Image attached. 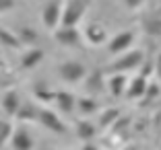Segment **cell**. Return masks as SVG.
I'll use <instances>...</instances> for the list:
<instances>
[{"label":"cell","mask_w":161,"mask_h":150,"mask_svg":"<svg viewBox=\"0 0 161 150\" xmlns=\"http://www.w3.org/2000/svg\"><path fill=\"white\" fill-rule=\"evenodd\" d=\"M43 56H46L43 49H39V47H31V49H27V52L23 54V58H21V66H23L25 70L35 68V66L43 60Z\"/></svg>","instance_id":"obj_14"},{"label":"cell","mask_w":161,"mask_h":150,"mask_svg":"<svg viewBox=\"0 0 161 150\" xmlns=\"http://www.w3.org/2000/svg\"><path fill=\"white\" fill-rule=\"evenodd\" d=\"M118 117H120V111H118L116 107H114V109H108V111H103V115H101L99 126H101V127H108L109 123H114Z\"/></svg>","instance_id":"obj_22"},{"label":"cell","mask_w":161,"mask_h":150,"mask_svg":"<svg viewBox=\"0 0 161 150\" xmlns=\"http://www.w3.org/2000/svg\"><path fill=\"white\" fill-rule=\"evenodd\" d=\"M83 37H85L91 45H101V43L108 41V31H105L99 23H89L85 27V35H83Z\"/></svg>","instance_id":"obj_10"},{"label":"cell","mask_w":161,"mask_h":150,"mask_svg":"<svg viewBox=\"0 0 161 150\" xmlns=\"http://www.w3.org/2000/svg\"><path fill=\"white\" fill-rule=\"evenodd\" d=\"M56 105L58 109H60L62 113H72L76 107V99L72 97V93H68V91H56Z\"/></svg>","instance_id":"obj_13"},{"label":"cell","mask_w":161,"mask_h":150,"mask_svg":"<svg viewBox=\"0 0 161 150\" xmlns=\"http://www.w3.org/2000/svg\"><path fill=\"white\" fill-rule=\"evenodd\" d=\"M142 58H145V56H142L141 49H132V52H126V54H122L118 60L112 62L109 70L114 72V74H124V72H128V70H136L138 66L142 64Z\"/></svg>","instance_id":"obj_2"},{"label":"cell","mask_w":161,"mask_h":150,"mask_svg":"<svg viewBox=\"0 0 161 150\" xmlns=\"http://www.w3.org/2000/svg\"><path fill=\"white\" fill-rule=\"evenodd\" d=\"M126 86H128V78L124 74H112L108 80H105V89L112 97H122L126 95Z\"/></svg>","instance_id":"obj_11"},{"label":"cell","mask_w":161,"mask_h":150,"mask_svg":"<svg viewBox=\"0 0 161 150\" xmlns=\"http://www.w3.org/2000/svg\"><path fill=\"white\" fill-rule=\"evenodd\" d=\"M95 134H97V127H95L91 122L85 119V122L76 123V136H79V138H83V140H91Z\"/></svg>","instance_id":"obj_17"},{"label":"cell","mask_w":161,"mask_h":150,"mask_svg":"<svg viewBox=\"0 0 161 150\" xmlns=\"http://www.w3.org/2000/svg\"><path fill=\"white\" fill-rule=\"evenodd\" d=\"M19 107H21L19 93H17V91H6L4 97H2V109H4V113L8 117H14L17 111H19Z\"/></svg>","instance_id":"obj_12"},{"label":"cell","mask_w":161,"mask_h":150,"mask_svg":"<svg viewBox=\"0 0 161 150\" xmlns=\"http://www.w3.org/2000/svg\"><path fill=\"white\" fill-rule=\"evenodd\" d=\"M62 10H64V2L62 0H50L42 10V23L47 29L56 31L62 23Z\"/></svg>","instance_id":"obj_3"},{"label":"cell","mask_w":161,"mask_h":150,"mask_svg":"<svg viewBox=\"0 0 161 150\" xmlns=\"http://www.w3.org/2000/svg\"><path fill=\"white\" fill-rule=\"evenodd\" d=\"M132 43H134V33L132 31H122V33H118L114 39H109L108 52L109 54H124V52L130 49Z\"/></svg>","instance_id":"obj_7"},{"label":"cell","mask_w":161,"mask_h":150,"mask_svg":"<svg viewBox=\"0 0 161 150\" xmlns=\"http://www.w3.org/2000/svg\"><path fill=\"white\" fill-rule=\"evenodd\" d=\"M0 43L6 45V47H14V49H19V47L23 45L19 35H14L13 31H8V29H4V27H0Z\"/></svg>","instance_id":"obj_16"},{"label":"cell","mask_w":161,"mask_h":150,"mask_svg":"<svg viewBox=\"0 0 161 150\" xmlns=\"http://www.w3.org/2000/svg\"><path fill=\"white\" fill-rule=\"evenodd\" d=\"M145 2H147V0H124V4H126L130 10H138Z\"/></svg>","instance_id":"obj_26"},{"label":"cell","mask_w":161,"mask_h":150,"mask_svg":"<svg viewBox=\"0 0 161 150\" xmlns=\"http://www.w3.org/2000/svg\"><path fill=\"white\" fill-rule=\"evenodd\" d=\"M35 31H29L27 27H21L19 29V39H21V43H31V41H35Z\"/></svg>","instance_id":"obj_24"},{"label":"cell","mask_w":161,"mask_h":150,"mask_svg":"<svg viewBox=\"0 0 161 150\" xmlns=\"http://www.w3.org/2000/svg\"><path fill=\"white\" fill-rule=\"evenodd\" d=\"M39 123L43 127H47L50 132H56V134H64L66 132V126L58 117V113H54L52 109H39Z\"/></svg>","instance_id":"obj_6"},{"label":"cell","mask_w":161,"mask_h":150,"mask_svg":"<svg viewBox=\"0 0 161 150\" xmlns=\"http://www.w3.org/2000/svg\"><path fill=\"white\" fill-rule=\"evenodd\" d=\"M54 39L62 47H80L83 45V35L76 27H58L54 31Z\"/></svg>","instance_id":"obj_5"},{"label":"cell","mask_w":161,"mask_h":150,"mask_svg":"<svg viewBox=\"0 0 161 150\" xmlns=\"http://www.w3.org/2000/svg\"><path fill=\"white\" fill-rule=\"evenodd\" d=\"M10 148L13 150H31L33 148V138L27 127H17L10 136Z\"/></svg>","instance_id":"obj_8"},{"label":"cell","mask_w":161,"mask_h":150,"mask_svg":"<svg viewBox=\"0 0 161 150\" xmlns=\"http://www.w3.org/2000/svg\"><path fill=\"white\" fill-rule=\"evenodd\" d=\"M153 64H155V76L159 78V82H161V54L157 56V60L153 62Z\"/></svg>","instance_id":"obj_28"},{"label":"cell","mask_w":161,"mask_h":150,"mask_svg":"<svg viewBox=\"0 0 161 150\" xmlns=\"http://www.w3.org/2000/svg\"><path fill=\"white\" fill-rule=\"evenodd\" d=\"M14 117L19 122H37L39 119V107L37 105H31V103H21L19 111Z\"/></svg>","instance_id":"obj_15"},{"label":"cell","mask_w":161,"mask_h":150,"mask_svg":"<svg viewBox=\"0 0 161 150\" xmlns=\"http://www.w3.org/2000/svg\"><path fill=\"white\" fill-rule=\"evenodd\" d=\"M33 95H35V99H39V101H43V103L56 101V93H54V91H50L46 85H35Z\"/></svg>","instance_id":"obj_19"},{"label":"cell","mask_w":161,"mask_h":150,"mask_svg":"<svg viewBox=\"0 0 161 150\" xmlns=\"http://www.w3.org/2000/svg\"><path fill=\"white\" fill-rule=\"evenodd\" d=\"M147 78L145 76H134L132 80H128V86H126V97L132 99V101H141L147 93Z\"/></svg>","instance_id":"obj_9"},{"label":"cell","mask_w":161,"mask_h":150,"mask_svg":"<svg viewBox=\"0 0 161 150\" xmlns=\"http://www.w3.org/2000/svg\"><path fill=\"white\" fill-rule=\"evenodd\" d=\"M147 31L151 33V35H161V21H149Z\"/></svg>","instance_id":"obj_25"},{"label":"cell","mask_w":161,"mask_h":150,"mask_svg":"<svg viewBox=\"0 0 161 150\" xmlns=\"http://www.w3.org/2000/svg\"><path fill=\"white\" fill-rule=\"evenodd\" d=\"M10 8H14V0H0V13H8Z\"/></svg>","instance_id":"obj_27"},{"label":"cell","mask_w":161,"mask_h":150,"mask_svg":"<svg viewBox=\"0 0 161 150\" xmlns=\"http://www.w3.org/2000/svg\"><path fill=\"white\" fill-rule=\"evenodd\" d=\"M14 127L10 126L6 119H0V146L6 144V142H10V136H13Z\"/></svg>","instance_id":"obj_21"},{"label":"cell","mask_w":161,"mask_h":150,"mask_svg":"<svg viewBox=\"0 0 161 150\" xmlns=\"http://www.w3.org/2000/svg\"><path fill=\"white\" fill-rule=\"evenodd\" d=\"M58 74H60V78L64 82L76 85V82L87 78V68L80 62H64V64L58 66Z\"/></svg>","instance_id":"obj_4"},{"label":"cell","mask_w":161,"mask_h":150,"mask_svg":"<svg viewBox=\"0 0 161 150\" xmlns=\"http://www.w3.org/2000/svg\"><path fill=\"white\" fill-rule=\"evenodd\" d=\"M89 4L91 0H68L64 4V10H62L60 27H76V23H80V19L85 17Z\"/></svg>","instance_id":"obj_1"},{"label":"cell","mask_w":161,"mask_h":150,"mask_svg":"<svg viewBox=\"0 0 161 150\" xmlns=\"http://www.w3.org/2000/svg\"><path fill=\"white\" fill-rule=\"evenodd\" d=\"M76 107H79L80 113L91 115V113H95L97 109H99V103H97L95 99H91V97H80L79 101H76Z\"/></svg>","instance_id":"obj_18"},{"label":"cell","mask_w":161,"mask_h":150,"mask_svg":"<svg viewBox=\"0 0 161 150\" xmlns=\"http://www.w3.org/2000/svg\"><path fill=\"white\" fill-rule=\"evenodd\" d=\"M89 78V85H87V89H97V91H103L105 89V80L101 78V72H97V70H93L91 72V76H87Z\"/></svg>","instance_id":"obj_20"},{"label":"cell","mask_w":161,"mask_h":150,"mask_svg":"<svg viewBox=\"0 0 161 150\" xmlns=\"http://www.w3.org/2000/svg\"><path fill=\"white\" fill-rule=\"evenodd\" d=\"M83 150H97V146H95V144H85Z\"/></svg>","instance_id":"obj_29"},{"label":"cell","mask_w":161,"mask_h":150,"mask_svg":"<svg viewBox=\"0 0 161 150\" xmlns=\"http://www.w3.org/2000/svg\"><path fill=\"white\" fill-rule=\"evenodd\" d=\"M159 97V85H149L147 86V93H145V97L141 99V103L142 105H147V103H151L153 99H157Z\"/></svg>","instance_id":"obj_23"}]
</instances>
